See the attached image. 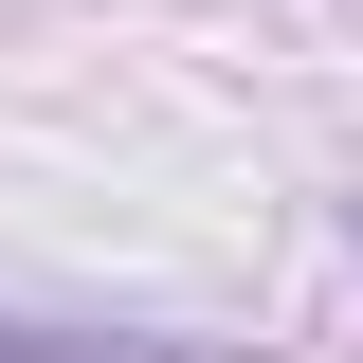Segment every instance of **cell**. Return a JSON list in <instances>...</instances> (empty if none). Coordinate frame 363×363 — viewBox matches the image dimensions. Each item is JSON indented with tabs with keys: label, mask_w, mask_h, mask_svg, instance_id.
Masks as SVG:
<instances>
[{
	"label": "cell",
	"mask_w": 363,
	"mask_h": 363,
	"mask_svg": "<svg viewBox=\"0 0 363 363\" xmlns=\"http://www.w3.org/2000/svg\"><path fill=\"white\" fill-rule=\"evenodd\" d=\"M0 363H236V345H164V327H73V309H0Z\"/></svg>",
	"instance_id": "obj_1"
}]
</instances>
